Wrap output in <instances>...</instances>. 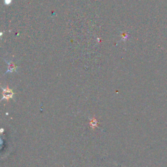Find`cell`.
I'll list each match as a JSON object with an SVG mask.
<instances>
[{"mask_svg": "<svg viewBox=\"0 0 167 167\" xmlns=\"http://www.w3.org/2000/svg\"><path fill=\"white\" fill-rule=\"evenodd\" d=\"M2 90H3V93H2V98H1V101H3V99H6L8 100L9 99H12L13 96L14 95V93L13 92L12 89H10L8 88H1Z\"/></svg>", "mask_w": 167, "mask_h": 167, "instance_id": "cell-1", "label": "cell"}, {"mask_svg": "<svg viewBox=\"0 0 167 167\" xmlns=\"http://www.w3.org/2000/svg\"><path fill=\"white\" fill-rule=\"evenodd\" d=\"M6 62L8 64V69L5 72V74L8 73V72H13L14 71H16L17 69V67L15 65V64L13 63V62H8L6 61Z\"/></svg>", "mask_w": 167, "mask_h": 167, "instance_id": "cell-2", "label": "cell"}]
</instances>
